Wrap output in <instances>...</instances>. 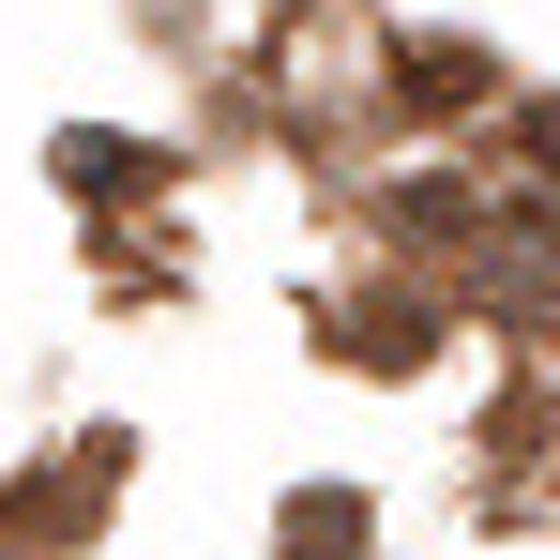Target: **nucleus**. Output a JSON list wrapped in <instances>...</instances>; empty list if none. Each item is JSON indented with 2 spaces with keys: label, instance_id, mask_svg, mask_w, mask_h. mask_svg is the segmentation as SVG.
<instances>
[{
  "label": "nucleus",
  "instance_id": "obj_1",
  "mask_svg": "<svg viewBox=\"0 0 560 560\" xmlns=\"http://www.w3.org/2000/svg\"><path fill=\"white\" fill-rule=\"evenodd\" d=\"M121 485V440H77L61 469H31L15 500H0V560H46V546H77L92 530V500Z\"/></svg>",
  "mask_w": 560,
  "mask_h": 560
},
{
  "label": "nucleus",
  "instance_id": "obj_2",
  "mask_svg": "<svg viewBox=\"0 0 560 560\" xmlns=\"http://www.w3.org/2000/svg\"><path fill=\"white\" fill-rule=\"evenodd\" d=\"M273 530H288V560H349V546H364V500H349V485H303Z\"/></svg>",
  "mask_w": 560,
  "mask_h": 560
},
{
  "label": "nucleus",
  "instance_id": "obj_3",
  "mask_svg": "<svg viewBox=\"0 0 560 560\" xmlns=\"http://www.w3.org/2000/svg\"><path fill=\"white\" fill-rule=\"evenodd\" d=\"M349 349H378V364H424V303H364V318H349Z\"/></svg>",
  "mask_w": 560,
  "mask_h": 560
},
{
  "label": "nucleus",
  "instance_id": "obj_4",
  "mask_svg": "<svg viewBox=\"0 0 560 560\" xmlns=\"http://www.w3.org/2000/svg\"><path fill=\"white\" fill-rule=\"evenodd\" d=\"M409 92L455 106V92H485V61H469V46H409Z\"/></svg>",
  "mask_w": 560,
  "mask_h": 560
},
{
  "label": "nucleus",
  "instance_id": "obj_5",
  "mask_svg": "<svg viewBox=\"0 0 560 560\" xmlns=\"http://www.w3.org/2000/svg\"><path fill=\"white\" fill-rule=\"evenodd\" d=\"M530 167H546V183H560V92L530 106Z\"/></svg>",
  "mask_w": 560,
  "mask_h": 560
}]
</instances>
